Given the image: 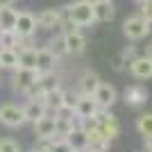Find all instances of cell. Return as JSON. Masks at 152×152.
I'll use <instances>...</instances> for the list:
<instances>
[{
    "instance_id": "obj_11",
    "label": "cell",
    "mask_w": 152,
    "mask_h": 152,
    "mask_svg": "<svg viewBox=\"0 0 152 152\" xmlns=\"http://www.w3.org/2000/svg\"><path fill=\"white\" fill-rule=\"evenodd\" d=\"M127 70H129V75H132L136 82H148V80H152V59L145 57V55H139V57L129 64Z\"/></svg>"
},
{
    "instance_id": "obj_30",
    "label": "cell",
    "mask_w": 152,
    "mask_h": 152,
    "mask_svg": "<svg viewBox=\"0 0 152 152\" xmlns=\"http://www.w3.org/2000/svg\"><path fill=\"white\" fill-rule=\"evenodd\" d=\"M123 57H125L127 59V64H132L134 61V59H136V57H139V48H136V45H134V43H129V45H125V48H123Z\"/></svg>"
},
{
    "instance_id": "obj_36",
    "label": "cell",
    "mask_w": 152,
    "mask_h": 152,
    "mask_svg": "<svg viewBox=\"0 0 152 152\" xmlns=\"http://www.w3.org/2000/svg\"><path fill=\"white\" fill-rule=\"evenodd\" d=\"M84 152H100V150H91V148H89V150H84Z\"/></svg>"
},
{
    "instance_id": "obj_6",
    "label": "cell",
    "mask_w": 152,
    "mask_h": 152,
    "mask_svg": "<svg viewBox=\"0 0 152 152\" xmlns=\"http://www.w3.org/2000/svg\"><path fill=\"white\" fill-rule=\"evenodd\" d=\"M148 98H150V93H148L143 82H134V84H129V86H125V91H123V102L132 109L145 107Z\"/></svg>"
},
{
    "instance_id": "obj_32",
    "label": "cell",
    "mask_w": 152,
    "mask_h": 152,
    "mask_svg": "<svg viewBox=\"0 0 152 152\" xmlns=\"http://www.w3.org/2000/svg\"><path fill=\"white\" fill-rule=\"evenodd\" d=\"M143 55L152 59V41H150V43H145V50H143Z\"/></svg>"
},
{
    "instance_id": "obj_2",
    "label": "cell",
    "mask_w": 152,
    "mask_h": 152,
    "mask_svg": "<svg viewBox=\"0 0 152 152\" xmlns=\"http://www.w3.org/2000/svg\"><path fill=\"white\" fill-rule=\"evenodd\" d=\"M93 7H95L93 0H73V2H68L64 9H66V14H68L80 27H89V25L95 23V9Z\"/></svg>"
},
{
    "instance_id": "obj_35",
    "label": "cell",
    "mask_w": 152,
    "mask_h": 152,
    "mask_svg": "<svg viewBox=\"0 0 152 152\" xmlns=\"http://www.w3.org/2000/svg\"><path fill=\"white\" fill-rule=\"evenodd\" d=\"M93 2H111V0H93Z\"/></svg>"
},
{
    "instance_id": "obj_38",
    "label": "cell",
    "mask_w": 152,
    "mask_h": 152,
    "mask_svg": "<svg viewBox=\"0 0 152 152\" xmlns=\"http://www.w3.org/2000/svg\"><path fill=\"white\" fill-rule=\"evenodd\" d=\"M0 50H2V45H0Z\"/></svg>"
},
{
    "instance_id": "obj_16",
    "label": "cell",
    "mask_w": 152,
    "mask_h": 152,
    "mask_svg": "<svg viewBox=\"0 0 152 152\" xmlns=\"http://www.w3.org/2000/svg\"><path fill=\"white\" fill-rule=\"evenodd\" d=\"M41 100H43L48 114H59L64 109V89L57 86V89H52V91H45Z\"/></svg>"
},
{
    "instance_id": "obj_34",
    "label": "cell",
    "mask_w": 152,
    "mask_h": 152,
    "mask_svg": "<svg viewBox=\"0 0 152 152\" xmlns=\"http://www.w3.org/2000/svg\"><path fill=\"white\" fill-rule=\"evenodd\" d=\"M134 2H136V5H143V2H148V0H134Z\"/></svg>"
},
{
    "instance_id": "obj_25",
    "label": "cell",
    "mask_w": 152,
    "mask_h": 152,
    "mask_svg": "<svg viewBox=\"0 0 152 152\" xmlns=\"http://www.w3.org/2000/svg\"><path fill=\"white\" fill-rule=\"evenodd\" d=\"M77 100H80V91H77V89H64V109L75 111Z\"/></svg>"
},
{
    "instance_id": "obj_33",
    "label": "cell",
    "mask_w": 152,
    "mask_h": 152,
    "mask_svg": "<svg viewBox=\"0 0 152 152\" xmlns=\"http://www.w3.org/2000/svg\"><path fill=\"white\" fill-rule=\"evenodd\" d=\"M9 5H14V0H0V9H2V7H9Z\"/></svg>"
},
{
    "instance_id": "obj_13",
    "label": "cell",
    "mask_w": 152,
    "mask_h": 152,
    "mask_svg": "<svg viewBox=\"0 0 152 152\" xmlns=\"http://www.w3.org/2000/svg\"><path fill=\"white\" fill-rule=\"evenodd\" d=\"M100 114V107H98V102H95L93 95H82L80 93V100L75 104V116L77 118H82V121H91V118H98Z\"/></svg>"
},
{
    "instance_id": "obj_12",
    "label": "cell",
    "mask_w": 152,
    "mask_h": 152,
    "mask_svg": "<svg viewBox=\"0 0 152 152\" xmlns=\"http://www.w3.org/2000/svg\"><path fill=\"white\" fill-rule=\"evenodd\" d=\"M37 30H39V25H37V14L27 12V9L18 12V18H16V27H14V32H16L18 37H34Z\"/></svg>"
},
{
    "instance_id": "obj_17",
    "label": "cell",
    "mask_w": 152,
    "mask_h": 152,
    "mask_svg": "<svg viewBox=\"0 0 152 152\" xmlns=\"http://www.w3.org/2000/svg\"><path fill=\"white\" fill-rule=\"evenodd\" d=\"M66 143H68L75 152L89 150V136H86V132H84L82 127H73V129L66 134Z\"/></svg>"
},
{
    "instance_id": "obj_29",
    "label": "cell",
    "mask_w": 152,
    "mask_h": 152,
    "mask_svg": "<svg viewBox=\"0 0 152 152\" xmlns=\"http://www.w3.org/2000/svg\"><path fill=\"white\" fill-rule=\"evenodd\" d=\"M129 68V64H127V59L123 57V52H118V55H114L111 57V70H116V73H123V70Z\"/></svg>"
},
{
    "instance_id": "obj_19",
    "label": "cell",
    "mask_w": 152,
    "mask_h": 152,
    "mask_svg": "<svg viewBox=\"0 0 152 152\" xmlns=\"http://www.w3.org/2000/svg\"><path fill=\"white\" fill-rule=\"evenodd\" d=\"M16 18H18V9H14V5L2 7L0 9V32H14Z\"/></svg>"
},
{
    "instance_id": "obj_23",
    "label": "cell",
    "mask_w": 152,
    "mask_h": 152,
    "mask_svg": "<svg viewBox=\"0 0 152 152\" xmlns=\"http://www.w3.org/2000/svg\"><path fill=\"white\" fill-rule=\"evenodd\" d=\"M45 45L52 50V55H55L59 61H61L64 57H68V52H66V41H64V34H61V32H59V34H55V37H52Z\"/></svg>"
},
{
    "instance_id": "obj_7",
    "label": "cell",
    "mask_w": 152,
    "mask_h": 152,
    "mask_svg": "<svg viewBox=\"0 0 152 152\" xmlns=\"http://www.w3.org/2000/svg\"><path fill=\"white\" fill-rule=\"evenodd\" d=\"M32 129H34L37 141H52L57 136V118H55V114L41 116L39 121L32 123Z\"/></svg>"
},
{
    "instance_id": "obj_31",
    "label": "cell",
    "mask_w": 152,
    "mask_h": 152,
    "mask_svg": "<svg viewBox=\"0 0 152 152\" xmlns=\"http://www.w3.org/2000/svg\"><path fill=\"white\" fill-rule=\"evenodd\" d=\"M141 9H139V14L143 16V18H148L152 23V0H148V2H143V5H139Z\"/></svg>"
},
{
    "instance_id": "obj_20",
    "label": "cell",
    "mask_w": 152,
    "mask_h": 152,
    "mask_svg": "<svg viewBox=\"0 0 152 152\" xmlns=\"http://www.w3.org/2000/svg\"><path fill=\"white\" fill-rule=\"evenodd\" d=\"M95 23H111L116 16V5L111 2H95Z\"/></svg>"
},
{
    "instance_id": "obj_26",
    "label": "cell",
    "mask_w": 152,
    "mask_h": 152,
    "mask_svg": "<svg viewBox=\"0 0 152 152\" xmlns=\"http://www.w3.org/2000/svg\"><path fill=\"white\" fill-rule=\"evenodd\" d=\"M0 152H23V148H20V143L16 139L2 136V139H0Z\"/></svg>"
},
{
    "instance_id": "obj_37",
    "label": "cell",
    "mask_w": 152,
    "mask_h": 152,
    "mask_svg": "<svg viewBox=\"0 0 152 152\" xmlns=\"http://www.w3.org/2000/svg\"><path fill=\"white\" fill-rule=\"evenodd\" d=\"M30 152H37V150H34V148H32V150H30Z\"/></svg>"
},
{
    "instance_id": "obj_5",
    "label": "cell",
    "mask_w": 152,
    "mask_h": 152,
    "mask_svg": "<svg viewBox=\"0 0 152 152\" xmlns=\"http://www.w3.org/2000/svg\"><path fill=\"white\" fill-rule=\"evenodd\" d=\"M98 127L102 129V134H104L109 141H116L123 132L121 121H118V116H116L111 109H100V114H98Z\"/></svg>"
},
{
    "instance_id": "obj_10",
    "label": "cell",
    "mask_w": 152,
    "mask_h": 152,
    "mask_svg": "<svg viewBox=\"0 0 152 152\" xmlns=\"http://www.w3.org/2000/svg\"><path fill=\"white\" fill-rule=\"evenodd\" d=\"M93 98H95V102H98V107H100V109H111L116 102H118V91H116L114 84L100 82V86L95 89Z\"/></svg>"
},
{
    "instance_id": "obj_22",
    "label": "cell",
    "mask_w": 152,
    "mask_h": 152,
    "mask_svg": "<svg viewBox=\"0 0 152 152\" xmlns=\"http://www.w3.org/2000/svg\"><path fill=\"white\" fill-rule=\"evenodd\" d=\"M18 66L20 68H34L37 70V45L18 50Z\"/></svg>"
},
{
    "instance_id": "obj_4",
    "label": "cell",
    "mask_w": 152,
    "mask_h": 152,
    "mask_svg": "<svg viewBox=\"0 0 152 152\" xmlns=\"http://www.w3.org/2000/svg\"><path fill=\"white\" fill-rule=\"evenodd\" d=\"M39 70H34V68H16V70H12V91L14 93H20V95H25L27 91L37 84V80H39Z\"/></svg>"
},
{
    "instance_id": "obj_8",
    "label": "cell",
    "mask_w": 152,
    "mask_h": 152,
    "mask_svg": "<svg viewBox=\"0 0 152 152\" xmlns=\"http://www.w3.org/2000/svg\"><path fill=\"white\" fill-rule=\"evenodd\" d=\"M59 20H61V7H48V9H41L37 14L39 30H45V32L59 30Z\"/></svg>"
},
{
    "instance_id": "obj_21",
    "label": "cell",
    "mask_w": 152,
    "mask_h": 152,
    "mask_svg": "<svg viewBox=\"0 0 152 152\" xmlns=\"http://www.w3.org/2000/svg\"><path fill=\"white\" fill-rule=\"evenodd\" d=\"M18 68V50L2 48L0 50V70H16Z\"/></svg>"
},
{
    "instance_id": "obj_27",
    "label": "cell",
    "mask_w": 152,
    "mask_h": 152,
    "mask_svg": "<svg viewBox=\"0 0 152 152\" xmlns=\"http://www.w3.org/2000/svg\"><path fill=\"white\" fill-rule=\"evenodd\" d=\"M0 45L2 48H18V34L16 32H0Z\"/></svg>"
},
{
    "instance_id": "obj_28",
    "label": "cell",
    "mask_w": 152,
    "mask_h": 152,
    "mask_svg": "<svg viewBox=\"0 0 152 152\" xmlns=\"http://www.w3.org/2000/svg\"><path fill=\"white\" fill-rule=\"evenodd\" d=\"M48 148H50V152H75L68 143H66V139H59V136H55L52 141H48Z\"/></svg>"
},
{
    "instance_id": "obj_9",
    "label": "cell",
    "mask_w": 152,
    "mask_h": 152,
    "mask_svg": "<svg viewBox=\"0 0 152 152\" xmlns=\"http://www.w3.org/2000/svg\"><path fill=\"white\" fill-rule=\"evenodd\" d=\"M100 75L95 73V70H91V68H84L80 75H77V84H75V89L80 91L82 95H93L95 93V89L100 86Z\"/></svg>"
},
{
    "instance_id": "obj_14",
    "label": "cell",
    "mask_w": 152,
    "mask_h": 152,
    "mask_svg": "<svg viewBox=\"0 0 152 152\" xmlns=\"http://www.w3.org/2000/svg\"><path fill=\"white\" fill-rule=\"evenodd\" d=\"M64 41H66V52H68V57H82L84 52H86V37L82 34V30L64 34Z\"/></svg>"
},
{
    "instance_id": "obj_18",
    "label": "cell",
    "mask_w": 152,
    "mask_h": 152,
    "mask_svg": "<svg viewBox=\"0 0 152 152\" xmlns=\"http://www.w3.org/2000/svg\"><path fill=\"white\" fill-rule=\"evenodd\" d=\"M23 111H25L27 123H34V121H39L41 116L48 114V109H45V104H43V100H41V98H37V100H25Z\"/></svg>"
},
{
    "instance_id": "obj_1",
    "label": "cell",
    "mask_w": 152,
    "mask_h": 152,
    "mask_svg": "<svg viewBox=\"0 0 152 152\" xmlns=\"http://www.w3.org/2000/svg\"><path fill=\"white\" fill-rule=\"evenodd\" d=\"M123 34H125L127 41L139 43V41H143V39H148L152 34V23L148 18H143L141 14L127 16V18L123 20Z\"/></svg>"
},
{
    "instance_id": "obj_24",
    "label": "cell",
    "mask_w": 152,
    "mask_h": 152,
    "mask_svg": "<svg viewBox=\"0 0 152 152\" xmlns=\"http://www.w3.org/2000/svg\"><path fill=\"white\" fill-rule=\"evenodd\" d=\"M136 132H139V136H143V139H148V136H152V114L150 111H145V114H139V118H136Z\"/></svg>"
},
{
    "instance_id": "obj_39",
    "label": "cell",
    "mask_w": 152,
    "mask_h": 152,
    "mask_svg": "<svg viewBox=\"0 0 152 152\" xmlns=\"http://www.w3.org/2000/svg\"><path fill=\"white\" fill-rule=\"evenodd\" d=\"M14 2H16V0H14Z\"/></svg>"
},
{
    "instance_id": "obj_15",
    "label": "cell",
    "mask_w": 152,
    "mask_h": 152,
    "mask_svg": "<svg viewBox=\"0 0 152 152\" xmlns=\"http://www.w3.org/2000/svg\"><path fill=\"white\" fill-rule=\"evenodd\" d=\"M59 59L52 55V50L48 48V45H41V48H37V70L43 75V73H52V70L57 68Z\"/></svg>"
},
{
    "instance_id": "obj_3",
    "label": "cell",
    "mask_w": 152,
    "mask_h": 152,
    "mask_svg": "<svg viewBox=\"0 0 152 152\" xmlns=\"http://www.w3.org/2000/svg\"><path fill=\"white\" fill-rule=\"evenodd\" d=\"M0 125L7 127V129H20L23 125H27L23 104L2 102V104H0Z\"/></svg>"
}]
</instances>
